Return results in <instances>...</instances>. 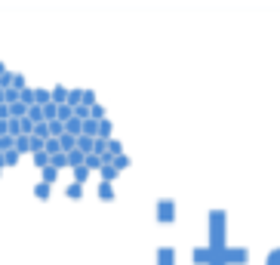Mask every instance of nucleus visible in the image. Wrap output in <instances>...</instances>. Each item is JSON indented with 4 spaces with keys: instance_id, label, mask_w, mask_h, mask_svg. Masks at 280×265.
Segmentation results:
<instances>
[{
    "instance_id": "obj_1",
    "label": "nucleus",
    "mask_w": 280,
    "mask_h": 265,
    "mask_svg": "<svg viewBox=\"0 0 280 265\" xmlns=\"http://www.w3.org/2000/svg\"><path fill=\"white\" fill-rule=\"evenodd\" d=\"M68 93H71L68 86L56 83V86H52V102H56V105H68Z\"/></svg>"
},
{
    "instance_id": "obj_2",
    "label": "nucleus",
    "mask_w": 280,
    "mask_h": 265,
    "mask_svg": "<svg viewBox=\"0 0 280 265\" xmlns=\"http://www.w3.org/2000/svg\"><path fill=\"white\" fill-rule=\"evenodd\" d=\"M83 164H86V154H83L80 148L68 151V167H71V170H77V167H83Z\"/></svg>"
},
{
    "instance_id": "obj_3",
    "label": "nucleus",
    "mask_w": 280,
    "mask_h": 265,
    "mask_svg": "<svg viewBox=\"0 0 280 265\" xmlns=\"http://www.w3.org/2000/svg\"><path fill=\"white\" fill-rule=\"evenodd\" d=\"M77 148H80L83 154H93V151H96V139H93V136H77Z\"/></svg>"
},
{
    "instance_id": "obj_4",
    "label": "nucleus",
    "mask_w": 280,
    "mask_h": 265,
    "mask_svg": "<svg viewBox=\"0 0 280 265\" xmlns=\"http://www.w3.org/2000/svg\"><path fill=\"white\" fill-rule=\"evenodd\" d=\"M117 176H120V170H117L114 164H105V167H102V182H114Z\"/></svg>"
},
{
    "instance_id": "obj_5",
    "label": "nucleus",
    "mask_w": 280,
    "mask_h": 265,
    "mask_svg": "<svg viewBox=\"0 0 280 265\" xmlns=\"http://www.w3.org/2000/svg\"><path fill=\"white\" fill-rule=\"evenodd\" d=\"M99 123H102V120H93V117H90V120H83V136L99 139Z\"/></svg>"
},
{
    "instance_id": "obj_6",
    "label": "nucleus",
    "mask_w": 280,
    "mask_h": 265,
    "mask_svg": "<svg viewBox=\"0 0 280 265\" xmlns=\"http://www.w3.org/2000/svg\"><path fill=\"white\" fill-rule=\"evenodd\" d=\"M34 157V167H37V170H46L49 164H52V157L46 154V151H37V154H31Z\"/></svg>"
},
{
    "instance_id": "obj_7",
    "label": "nucleus",
    "mask_w": 280,
    "mask_h": 265,
    "mask_svg": "<svg viewBox=\"0 0 280 265\" xmlns=\"http://www.w3.org/2000/svg\"><path fill=\"white\" fill-rule=\"evenodd\" d=\"M157 219H160V222H169V219H172V201H163V204H160V210H157Z\"/></svg>"
},
{
    "instance_id": "obj_8",
    "label": "nucleus",
    "mask_w": 280,
    "mask_h": 265,
    "mask_svg": "<svg viewBox=\"0 0 280 265\" xmlns=\"http://www.w3.org/2000/svg\"><path fill=\"white\" fill-rule=\"evenodd\" d=\"M99 198L102 201H114V185L111 182H99Z\"/></svg>"
},
{
    "instance_id": "obj_9",
    "label": "nucleus",
    "mask_w": 280,
    "mask_h": 265,
    "mask_svg": "<svg viewBox=\"0 0 280 265\" xmlns=\"http://www.w3.org/2000/svg\"><path fill=\"white\" fill-rule=\"evenodd\" d=\"M15 151H19V154H28V151H31V136H15Z\"/></svg>"
},
{
    "instance_id": "obj_10",
    "label": "nucleus",
    "mask_w": 280,
    "mask_h": 265,
    "mask_svg": "<svg viewBox=\"0 0 280 265\" xmlns=\"http://www.w3.org/2000/svg\"><path fill=\"white\" fill-rule=\"evenodd\" d=\"M83 167L93 173V170H102V167H105V161H102L99 154H86V164H83Z\"/></svg>"
},
{
    "instance_id": "obj_11",
    "label": "nucleus",
    "mask_w": 280,
    "mask_h": 265,
    "mask_svg": "<svg viewBox=\"0 0 280 265\" xmlns=\"http://www.w3.org/2000/svg\"><path fill=\"white\" fill-rule=\"evenodd\" d=\"M59 142H62V151L68 154V151H74V148H77V136H68V133H65Z\"/></svg>"
},
{
    "instance_id": "obj_12",
    "label": "nucleus",
    "mask_w": 280,
    "mask_h": 265,
    "mask_svg": "<svg viewBox=\"0 0 280 265\" xmlns=\"http://www.w3.org/2000/svg\"><path fill=\"white\" fill-rule=\"evenodd\" d=\"M65 194H68L71 201H77V198H83V185H80V182H71V185L65 188Z\"/></svg>"
},
{
    "instance_id": "obj_13",
    "label": "nucleus",
    "mask_w": 280,
    "mask_h": 265,
    "mask_svg": "<svg viewBox=\"0 0 280 265\" xmlns=\"http://www.w3.org/2000/svg\"><path fill=\"white\" fill-rule=\"evenodd\" d=\"M43 151L52 157V154H59L62 151V142H59V139H46V145H43Z\"/></svg>"
},
{
    "instance_id": "obj_14",
    "label": "nucleus",
    "mask_w": 280,
    "mask_h": 265,
    "mask_svg": "<svg viewBox=\"0 0 280 265\" xmlns=\"http://www.w3.org/2000/svg\"><path fill=\"white\" fill-rule=\"evenodd\" d=\"M68 105H71V108L83 105V90H71V93H68Z\"/></svg>"
},
{
    "instance_id": "obj_15",
    "label": "nucleus",
    "mask_w": 280,
    "mask_h": 265,
    "mask_svg": "<svg viewBox=\"0 0 280 265\" xmlns=\"http://www.w3.org/2000/svg\"><path fill=\"white\" fill-rule=\"evenodd\" d=\"M56 179H59V170H56V167L49 164V167L43 170V182H46V185H52V182H56Z\"/></svg>"
},
{
    "instance_id": "obj_16",
    "label": "nucleus",
    "mask_w": 280,
    "mask_h": 265,
    "mask_svg": "<svg viewBox=\"0 0 280 265\" xmlns=\"http://www.w3.org/2000/svg\"><path fill=\"white\" fill-rule=\"evenodd\" d=\"M12 148H15V136H0V151L6 154V151H12Z\"/></svg>"
},
{
    "instance_id": "obj_17",
    "label": "nucleus",
    "mask_w": 280,
    "mask_h": 265,
    "mask_svg": "<svg viewBox=\"0 0 280 265\" xmlns=\"http://www.w3.org/2000/svg\"><path fill=\"white\" fill-rule=\"evenodd\" d=\"M71 117H74V108H71V105H59V120H62V123H68Z\"/></svg>"
},
{
    "instance_id": "obj_18",
    "label": "nucleus",
    "mask_w": 280,
    "mask_h": 265,
    "mask_svg": "<svg viewBox=\"0 0 280 265\" xmlns=\"http://www.w3.org/2000/svg\"><path fill=\"white\" fill-rule=\"evenodd\" d=\"M52 167H56V170H65V167H68V154H65V151L52 154Z\"/></svg>"
},
{
    "instance_id": "obj_19",
    "label": "nucleus",
    "mask_w": 280,
    "mask_h": 265,
    "mask_svg": "<svg viewBox=\"0 0 280 265\" xmlns=\"http://www.w3.org/2000/svg\"><path fill=\"white\" fill-rule=\"evenodd\" d=\"M99 139H111V120L108 117L99 123Z\"/></svg>"
},
{
    "instance_id": "obj_20",
    "label": "nucleus",
    "mask_w": 280,
    "mask_h": 265,
    "mask_svg": "<svg viewBox=\"0 0 280 265\" xmlns=\"http://www.w3.org/2000/svg\"><path fill=\"white\" fill-rule=\"evenodd\" d=\"M34 198H40V201H46V198H49V185H46V182H40V185H34Z\"/></svg>"
},
{
    "instance_id": "obj_21",
    "label": "nucleus",
    "mask_w": 280,
    "mask_h": 265,
    "mask_svg": "<svg viewBox=\"0 0 280 265\" xmlns=\"http://www.w3.org/2000/svg\"><path fill=\"white\" fill-rule=\"evenodd\" d=\"M86 179H90V170H86V167H77V170H74V182H80V185H83Z\"/></svg>"
},
{
    "instance_id": "obj_22",
    "label": "nucleus",
    "mask_w": 280,
    "mask_h": 265,
    "mask_svg": "<svg viewBox=\"0 0 280 265\" xmlns=\"http://www.w3.org/2000/svg\"><path fill=\"white\" fill-rule=\"evenodd\" d=\"M90 117H93V120H105V108H102L99 102H96L93 108H90Z\"/></svg>"
},
{
    "instance_id": "obj_23",
    "label": "nucleus",
    "mask_w": 280,
    "mask_h": 265,
    "mask_svg": "<svg viewBox=\"0 0 280 265\" xmlns=\"http://www.w3.org/2000/svg\"><path fill=\"white\" fill-rule=\"evenodd\" d=\"M114 167H117V170H127V167H130V157H127V154H117V157H114Z\"/></svg>"
},
{
    "instance_id": "obj_24",
    "label": "nucleus",
    "mask_w": 280,
    "mask_h": 265,
    "mask_svg": "<svg viewBox=\"0 0 280 265\" xmlns=\"http://www.w3.org/2000/svg\"><path fill=\"white\" fill-rule=\"evenodd\" d=\"M19 157H22V154L15 151V148H12V151H6V167H15V164H19Z\"/></svg>"
},
{
    "instance_id": "obj_25",
    "label": "nucleus",
    "mask_w": 280,
    "mask_h": 265,
    "mask_svg": "<svg viewBox=\"0 0 280 265\" xmlns=\"http://www.w3.org/2000/svg\"><path fill=\"white\" fill-rule=\"evenodd\" d=\"M83 105H96V93L93 90H83Z\"/></svg>"
},
{
    "instance_id": "obj_26",
    "label": "nucleus",
    "mask_w": 280,
    "mask_h": 265,
    "mask_svg": "<svg viewBox=\"0 0 280 265\" xmlns=\"http://www.w3.org/2000/svg\"><path fill=\"white\" fill-rule=\"evenodd\" d=\"M268 265H280V250H274V253L268 256Z\"/></svg>"
},
{
    "instance_id": "obj_27",
    "label": "nucleus",
    "mask_w": 280,
    "mask_h": 265,
    "mask_svg": "<svg viewBox=\"0 0 280 265\" xmlns=\"http://www.w3.org/2000/svg\"><path fill=\"white\" fill-rule=\"evenodd\" d=\"M0 136H9V120H0Z\"/></svg>"
},
{
    "instance_id": "obj_28",
    "label": "nucleus",
    "mask_w": 280,
    "mask_h": 265,
    "mask_svg": "<svg viewBox=\"0 0 280 265\" xmlns=\"http://www.w3.org/2000/svg\"><path fill=\"white\" fill-rule=\"evenodd\" d=\"M3 167H6V154H3V151H0V170H3Z\"/></svg>"
},
{
    "instance_id": "obj_29",
    "label": "nucleus",
    "mask_w": 280,
    "mask_h": 265,
    "mask_svg": "<svg viewBox=\"0 0 280 265\" xmlns=\"http://www.w3.org/2000/svg\"><path fill=\"white\" fill-rule=\"evenodd\" d=\"M3 74H6V65H3V62H0V77H3Z\"/></svg>"
}]
</instances>
